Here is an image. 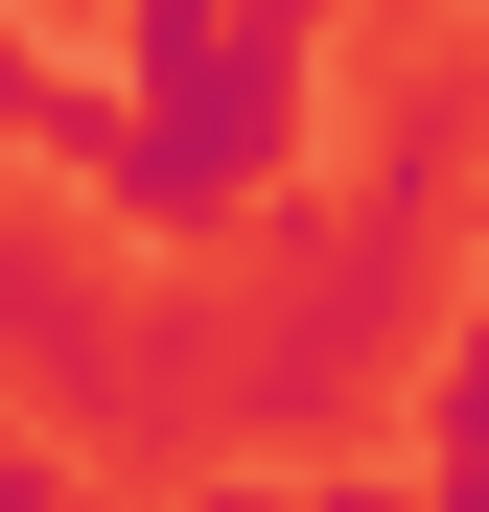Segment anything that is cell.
Returning a JSON list of instances; mask_svg holds the SVG:
<instances>
[{"mask_svg":"<svg viewBox=\"0 0 489 512\" xmlns=\"http://www.w3.org/2000/svg\"><path fill=\"white\" fill-rule=\"evenodd\" d=\"M24 94L117 187V233H210V210H257L280 163H303V24L257 0V24H210V47H163V70H24Z\"/></svg>","mask_w":489,"mask_h":512,"instance_id":"cell-1","label":"cell"},{"mask_svg":"<svg viewBox=\"0 0 489 512\" xmlns=\"http://www.w3.org/2000/svg\"><path fill=\"white\" fill-rule=\"evenodd\" d=\"M420 443H489V326H443V373H420Z\"/></svg>","mask_w":489,"mask_h":512,"instance_id":"cell-2","label":"cell"},{"mask_svg":"<svg viewBox=\"0 0 489 512\" xmlns=\"http://www.w3.org/2000/svg\"><path fill=\"white\" fill-rule=\"evenodd\" d=\"M233 0H117V70H163V47H210Z\"/></svg>","mask_w":489,"mask_h":512,"instance_id":"cell-3","label":"cell"},{"mask_svg":"<svg viewBox=\"0 0 489 512\" xmlns=\"http://www.w3.org/2000/svg\"><path fill=\"white\" fill-rule=\"evenodd\" d=\"M0 512H70V466H0ZM303 512H396V489H303Z\"/></svg>","mask_w":489,"mask_h":512,"instance_id":"cell-4","label":"cell"}]
</instances>
